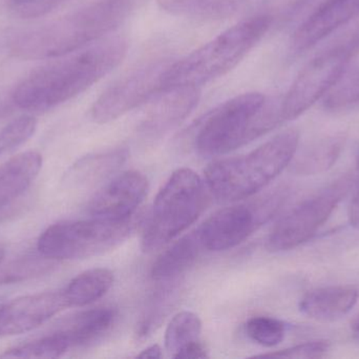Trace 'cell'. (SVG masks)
Instances as JSON below:
<instances>
[{
  "label": "cell",
  "mask_w": 359,
  "mask_h": 359,
  "mask_svg": "<svg viewBox=\"0 0 359 359\" xmlns=\"http://www.w3.org/2000/svg\"><path fill=\"white\" fill-rule=\"evenodd\" d=\"M128 40L109 36L65 58L32 72L17 84L12 100L19 109L43 112L82 94L126 58Z\"/></svg>",
  "instance_id": "6da1fadb"
},
{
  "label": "cell",
  "mask_w": 359,
  "mask_h": 359,
  "mask_svg": "<svg viewBox=\"0 0 359 359\" xmlns=\"http://www.w3.org/2000/svg\"><path fill=\"white\" fill-rule=\"evenodd\" d=\"M133 0H97L46 25L22 32L10 42L25 60L59 58L82 50L115 31L132 10Z\"/></svg>",
  "instance_id": "7a4b0ae2"
},
{
  "label": "cell",
  "mask_w": 359,
  "mask_h": 359,
  "mask_svg": "<svg viewBox=\"0 0 359 359\" xmlns=\"http://www.w3.org/2000/svg\"><path fill=\"white\" fill-rule=\"evenodd\" d=\"M283 122L282 100H269L262 93H244L222 103L205 118L194 145L203 157L225 155Z\"/></svg>",
  "instance_id": "3957f363"
},
{
  "label": "cell",
  "mask_w": 359,
  "mask_h": 359,
  "mask_svg": "<svg viewBox=\"0 0 359 359\" xmlns=\"http://www.w3.org/2000/svg\"><path fill=\"white\" fill-rule=\"evenodd\" d=\"M299 143V132L291 129L246 155L212 162L205 170L207 187L222 202L250 197L269 185L292 162Z\"/></svg>",
  "instance_id": "277c9868"
},
{
  "label": "cell",
  "mask_w": 359,
  "mask_h": 359,
  "mask_svg": "<svg viewBox=\"0 0 359 359\" xmlns=\"http://www.w3.org/2000/svg\"><path fill=\"white\" fill-rule=\"evenodd\" d=\"M271 22L269 15L249 17L187 56L174 61L166 74L162 91L180 86L200 88L229 73L265 37Z\"/></svg>",
  "instance_id": "5b68a950"
},
{
  "label": "cell",
  "mask_w": 359,
  "mask_h": 359,
  "mask_svg": "<svg viewBox=\"0 0 359 359\" xmlns=\"http://www.w3.org/2000/svg\"><path fill=\"white\" fill-rule=\"evenodd\" d=\"M205 206L203 179L190 169L175 171L154 202L142 236V250L151 253L168 244L201 216Z\"/></svg>",
  "instance_id": "8992f818"
},
{
  "label": "cell",
  "mask_w": 359,
  "mask_h": 359,
  "mask_svg": "<svg viewBox=\"0 0 359 359\" xmlns=\"http://www.w3.org/2000/svg\"><path fill=\"white\" fill-rule=\"evenodd\" d=\"M136 226L134 216L124 221L93 217L55 223L40 235L38 252L55 261L88 259L119 246Z\"/></svg>",
  "instance_id": "52a82bcc"
},
{
  "label": "cell",
  "mask_w": 359,
  "mask_h": 359,
  "mask_svg": "<svg viewBox=\"0 0 359 359\" xmlns=\"http://www.w3.org/2000/svg\"><path fill=\"white\" fill-rule=\"evenodd\" d=\"M287 192L286 188H280L251 206L236 204L211 215L196 231L203 249L219 252L242 244L278 212L286 200Z\"/></svg>",
  "instance_id": "ba28073f"
},
{
  "label": "cell",
  "mask_w": 359,
  "mask_h": 359,
  "mask_svg": "<svg viewBox=\"0 0 359 359\" xmlns=\"http://www.w3.org/2000/svg\"><path fill=\"white\" fill-rule=\"evenodd\" d=\"M353 185V177L346 175L297 204L276 223L268 237V249L288 251L311 240Z\"/></svg>",
  "instance_id": "9c48e42d"
},
{
  "label": "cell",
  "mask_w": 359,
  "mask_h": 359,
  "mask_svg": "<svg viewBox=\"0 0 359 359\" xmlns=\"http://www.w3.org/2000/svg\"><path fill=\"white\" fill-rule=\"evenodd\" d=\"M174 61L151 59L114 82L93 105L90 114L94 122L107 124L149 103L163 89L166 74Z\"/></svg>",
  "instance_id": "30bf717a"
},
{
  "label": "cell",
  "mask_w": 359,
  "mask_h": 359,
  "mask_svg": "<svg viewBox=\"0 0 359 359\" xmlns=\"http://www.w3.org/2000/svg\"><path fill=\"white\" fill-rule=\"evenodd\" d=\"M353 46H337L312 59L295 78L282 100L284 122L302 114L328 94L347 71Z\"/></svg>",
  "instance_id": "8fae6325"
},
{
  "label": "cell",
  "mask_w": 359,
  "mask_h": 359,
  "mask_svg": "<svg viewBox=\"0 0 359 359\" xmlns=\"http://www.w3.org/2000/svg\"><path fill=\"white\" fill-rule=\"evenodd\" d=\"M149 191V181L138 171H128L104 185L88 204L96 218L124 221L134 216Z\"/></svg>",
  "instance_id": "7c38bea8"
},
{
  "label": "cell",
  "mask_w": 359,
  "mask_h": 359,
  "mask_svg": "<svg viewBox=\"0 0 359 359\" xmlns=\"http://www.w3.org/2000/svg\"><path fill=\"white\" fill-rule=\"evenodd\" d=\"M69 308L63 291H48L4 301L0 308V337L23 334Z\"/></svg>",
  "instance_id": "4fadbf2b"
},
{
  "label": "cell",
  "mask_w": 359,
  "mask_h": 359,
  "mask_svg": "<svg viewBox=\"0 0 359 359\" xmlns=\"http://www.w3.org/2000/svg\"><path fill=\"white\" fill-rule=\"evenodd\" d=\"M198 86H180L165 89L151 99V105L139 126L144 138L155 141L178 128L196 109L200 100Z\"/></svg>",
  "instance_id": "5bb4252c"
},
{
  "label": "cell",
  "mask_w": 359,
  "mask_h": 359,
  "mask_svg": "<svg viewBox=\"0 0 359 359\" xmlns=\"http://www.w3.org/2000/svg\"><path fill=\"white\" fill-rule=\"evenodd\" d=\"M358 14L359 0H327L299 25L293 36V50H309Z\"/></svg>",
  "instance_id": "9a60e30c"
},
{
  "label": "cell",
  "mask_w": 359,
  "mask_h": 359,
  "mask_svg": "<svg viewBox=\"0 0 359 359\" xmlns=\"http://www.w3.org/2000/svg\"><path fill=\"white\" fill-rule=\"evenodd\" d=\"M358 297V290L353 287H325L307 293L299 303V310L312 320L334 322L355 307Z\"/></svg>",
  "instance_id": "2e32d148"
},
{
  "label": "cell",
  "mask_w": 359,
  "mask_h": 359,
  "mask_svg": "<svg viewBox=\"0 0 359 359\" xmlns=\"http://www.w3.org/2000/svg\"><path fill=\"white\" fill-rule=\"evenodd\" d=\"M41 167L42 156L34 151L14 156L0 166V213L29 190Z\"/></svg>",
  "instance_id": "e0dca14e"
},
{
  "label": "cell",
  "mask_w": 359,
  "mask_h": 359,
  "mask_svg": "<svg viewBox=\"0 0 359 359\" xmlns=\"http://www.w3.org/2000/svg\"><path fill=\"white\" fill-rule=\"evenodd\" d=\"M116 320L113 308L86 310L63 322L55 332L63 337L69 349L96 341L109 332Z\"/></svg>",
  "instance_id": "ac0fdd59"
},
{
  "label": "cell",
  "mask_w": 359,
  "mask_h": 359,
  "mask_svg": "<svg viewBox=\"0 0 359 359\" xmlns=\"http://www.w3.org/2000/svg\"><path fill=\"white\" fill-rule=\"evenodd\" d=\"M203 250L196 232L187 234L156 259L151 278L157 282H174L194 265Z\"/></svg>",
  "instance_id": "d6986e66"
},
{
  "label": "cell",
  "mask_w": 359,
  "mask_h": 359,
  "mask_svg": "<svg viewBox=\"0 0 359 359\" xmlns=\"http://www.w3.org/2000/svg\"><path fill=\"white\" fill-rule=\"evenodd\" d=\"M158 6L172 16L215 21L238 13L242 0H157Z\"/></svg>",
  "instance_id": "ffe728a7"
},
{
  "label": "cell",
  "mask_w": 359,
  "mask_h": 359,
  "mask_svg": "<svg viewBox=\"0 0 359 359\" xmlns=\"http://www.w3.org/2000/svg\"><path fill=\"white\" fill-rule=\"evenodd\" d=\"M126 158L128 150L123 148L86 156L74 164L67 178L77 185H95L114 174Z\"/></svg>",
  "instance_id": "44dd1931"
},
{
  "label": "cell",
  "mask_w": 359,
  "mask_h": 359,
  "mask_svg": "<svg viewBox=\"0 0 359 359\" xmlns=\"http://www.w3.org/2000/svg\"><path fill=\"white\" fill-rule=\"evenodd\" d=\"M113 284V272L97 268L76 276L62 291L69 308L86 307L102 299Z\"/></svg>",
  "instance_id": "7402d4cb"
},
{
  "label": "cell",
  "mask_w": 359,
  "mask_h": 359,
  "mask_svg": "<svg viewBox=\"0 0 359 359\" xmlns=\"http://www.w3.org/2000/svg\"><path fill=\"white\" fill-rule=\"evenodd\" d=\"M344 139L339 136L322 139L308 148L293 162L292 170L299 175H316L328 171L343 151Z\"/></svg>",
  "instance_id": "603a6c76"
},
{
  "label": "cell",
  "mask_w": 359,
  "mask_h": 359,
  "mask_svg": "<svg viewBox=\"0 0 359 359\" xmlns=\"http://www.w3.org/2000/svg\"><path fill=\"white\" fill-rule=\"evenodd\" d=\"M55 267V261L38 254L25 255L18 259L4 261L0 259V286L17 284L50 273Z\"/></svg>",
  "instance_id": "cb8c5ba5"
},
{
  "label": "cell",
  "mask_w": 359,
  "mask_h": 359,
  "mask_svg": "<svg viewBox=\"0 0 359 359\" xmlns=\"http://www.w3.org/2000/svg\"><path fill=\"white\" fill-rule=\"evenodd\" d=\"M201 333L202 322L198 316L192 312H180L170 320L166 329V350L174 358L186 346L200 341Z\"/></svg>",
  "instance_id": "d4e9b609"
},
{
  "label": "cell",
  "mask_w": 359,
  "mask_h": 359,
  "mask_svg": "<svg viewBox=\"0 0 359 359\" xmlns=\"http://www.w3.org/2000/svg\"><path fill=\"white\" fill-rule=\"evenodd\" d=\"M69 347L57 332L17 346L0 354L1 358H58L69 351Z\"/></svg>",
  "instance_id": "484cf974"
},
{
  "label": "cell",
  "mask_w": 359,
  "mask_h": 359,
  "mask_svg": "<svg viewBox=\"0 0 359 359\" xmlns=\"http://www.w3.org/2000/svg\"><path fill=\"white\" fill-rule=\"evenodd\" d=\"M37 129V120L31 115H22L8 122L0 131V158L13 153L27 143Z\"/></svg>",
  "instance_id": "4316f807"
},
{
  "label": "cell",
  "mask_w": 359,
  "mask_h": 359,
  "mask_svg": "<svg viewBox=\"0 0 359 359\" xmlns=\"http://www.w3.org/2000/svg\"><path fill=\"white\" fill-rule=\"evenodd\" d=\"M249 339L263 347H276L284 341L286 326L284 322L268 316H255L245 326Z\"/></svg>",
  "instance_id": "83f0119b"
},
{
  "label": "cell",
  "mask_w": 359,
  "mask_h": 359,
  "mask_svg": "<svg viewBox=\"0 0 359 359\" xmlns=\"http://www.w3.org/2000/svg\"><path fill=\"white\" fill-rule=\"evenodd\" d=\"M328 94L326 98L328 109H346L359 105V65L351 71L347 70Z\"/></svg>",
  "instance_id": "f1b7e54d"
},
{
  "label": "cell",
  "mask_w": 359,
  "mask_h": 359,
  "mask_svg": "<svg viewBox=\"0 0 359 359\" xmlns=\"http://www.w3.org/2000/svg\"><path fill=\"white\" fill-rule=\"evenodd\" d=\"M161 284H164V287L162 286V288L154 294L145 309L144 315L139 327L140 335L149 334L151 330H154L162 318L165 315L168 308L172 306V299L175 297V286L172 285V282H161Z\"/></svg>",
  "instance_id": "f546056e"
},
{
  "label": "cell",
  "mask_w": 359,
  "mask_h": 359,
  "mask_svg": "<svg viewBox=\"0 0 359 359\" xmlns=\"http://www.w3.org/2000/svg\"><path fill=\"white\" fill-rule=\"evenodd\" d=\"M67 0H0V8L21 18H36L48 14Z\"/></svg>",
  "instance_id": "4dcf8cb0"
},
{
  "label": "cell",
  "mask_w": 359,
  "mask_h": 359,
  "mask_svg": "<svg viewBox=\"0 0 359 359\" xmlns=\"http://www.w3.org/2000/svg\"><path fill=\"white\" fill-rule=\"evenodd\" d=\"M330 349V344L328 341H318L311 343L302 344L294 346L289 349L274 353L264 354L259 358H324Z\"/></svg>",
  "instance_id": "1f68e13d"
},
{
  "label": "cell",
  "mask_w": 359,
  "mask_h": 359,
  "mask_svg": "<svg viewBox=\"0 0 359 359\" xmlns=\"http://www.w3.org/2000/svg\"><path fill=\"white\" fill-rule=\"evenodd\" d=\"M175 358H184V359H202L208 358L207 354L206 348L200 341L190 344L186 346L183 349L180 350L178 353L174 356Z\"/></svg>",
  "instance_id": "d6a6232c"
},
{
  "label": "cell",
  "mask_w": 359,
  "mask_h": 359,
  "mask_svg": "<svg viewBox=\"0 0 359 359\" xmlns=\"http://www.w3.org/2000/svg\"><path fill=\"white\" fill-rule=\"evenodd\" d=\"M348 218H349L350 225L354 229L359 230V188L352 198L351 204L348 210Z\"/></svg>",
  "instance_id": "836d02e7"
},
{
  "label": "cell",
  "mask_w": 359,
  "mask_h": 359,
  "mask_svg": "<svg viewBox=\"0 0 359 359\" xmlns=\"http://www.w3.org/2000/svg\"><path fill=\"white\" fill-rule=\"evenodd\" d=\"M137 358H151V359H158L162 358V350L161 348L158 345H153L151 347L147 348V349L143 350L140 354H139Z\"/></svg>",
  "instance_id": "e575fe53"
},
{
  "label": "cell",
  "mask_w": 359,
  "mask_h": 359,
  "mask_svg": "<svg viewBox=\"0 0 359 359\" xmlns=\"http://www.w3.org/2000/svg\"><path fill=\"white\" fill-rule=\"evenodd\" d=\"M351 330L352 333H353L354 339L359 343V315L352 322Z\"/></svg>",
  "instance_id": "d590c367"
},
{
  "label": "cell",
  "mask_w": 359,
  "mask_h": 359,
  "mask_svg": "<svg viewBox=\"0 0 359 359\" xmlns=\"http://www.w3.org/2000/svg\"><path fill=\"white\" fill-rule=\"evenodd\" d=\"M4 249L1 248V246H0V259H4Z\"/></svg>",
  "instance_id": "8d00e7d4"
},
{
  "label": "cell",
  "mask_w": 359,
  "mask_h": 359,
  "mask_svg": "<svg viewBox=\"0 0 359 359\" xmlns=\"http://www.w3.org/2000/svg\"><path fill=\"white\" fill-rule=\"evenodd\" d=\"M356 167H358V170L359 172V149H358V156H356Z\"/></svg>",
  "instance_id": "74e56055"
},
{
  "label": "cell",
  "mask_w": 359,
  "mask_h": 359,
  "mask_svg": "<svg viewBox=\"0 0 359 359\" xmlns=\"http://www.w3.org/2000/svg\"><path fill=\"white\" fill-rule=\"evenodd\" d=\"M4 299H2V297H0V308H1V306L4 305Z\"/></svg>",
  "instance_id": "f35d334b"
}]
</instances>
